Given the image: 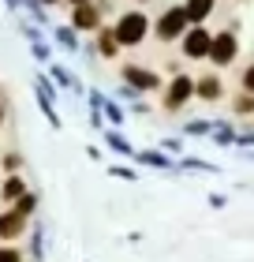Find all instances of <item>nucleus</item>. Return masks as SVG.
<instances>
[{
	"label": "nucleus",
	"mask_w": 254,
	"mask_h": 262,
	"mask_svg": "<svg viewBox=\"0 0 254 262\" xmlns=\"http://www.w3.org/2000/svg\"><path fill=\"white\" fill-rule=\"evenodd\" d=\"M112 30H116V38H120L124 49H135V45H142V41L150 38L153 23H150V15L142 8H131V11H124V15L112 23Z\"/></svg>",
	"instance_id": "obj_1"
},
{
	"label": "nucleus",
	"mask_w": 254,
	"mask_h": 262,
	"mask_svg": "<svg viewBox=\"0 0 254 262\" xmlns=\"http://www.w3.org/2000/svg\"><path fill=\"white\" fill-rule=\"evenodd\" d=\"M187 30H191V19H187V8H183V4L165 8L161 15L153 19V34H157V41H161V45H168V41H179Z\"/></svg>",
	"instance_id": "obj_2"
},
{
	"label": "nucleus",
	"mask_w": 254,
	"mask_h": 262,
	"mask_svg": "<svg viewBox=\"0 0 254 262\" xmlns=\"http://www.w3.org/2000/svg\"><path fill=\"white\" fill-rule=\"evenodd\" d=\"M191 98H195V79L183 75V71H176V75L168 79V86H165V101H161V109H165V113H179Z\"/></svg>",
	"instance_id": "obj_3"
},
{
	"label": "nucleus",
	"mask_w": 254,
	"mask_h": 262,
	"mask_svg": "<svg viewBox=\"0 0 254 262\" xmlns=\"http://www.w3.org/2000/svg\"><path fill=\"white\" fill-rule=\"evenodd\" d=\"M210 45H213V34L205 30V23H195L179 38V53H183V60H210Z\"/></svg>",
	"instance_id": "obj_4"
},
{
	"label": "nucleus",
	"mask_w": 254,
	"mask_h": 262,
	"mask_svg": "<svg viewBox=\"0 0 254 262\" xmlns=\"http://www.w3.org/2000/svg\"><path fill=\"white\" fill-rule=\"evenodd\" d=\"M236 56H239V38H236V30H221V34H213L210 64H213V68H228V64H236Z\"/></svg>",
	"instance_id": "obj_5"
},
{
	"label": "nucleus",
	"mask_w": 254,
	"mask_h": 262,
	"mask_svg": "<svg viewBox=\"0 0 254 262\" xmlns=\"http://www.w3.org/2000/svg\"><path fill=\"white\" fill-rule=\"evenodd\" d=\"M120 82L135 86L138 94H153V90H161V75H157L153 68H142V64H127L124 71H120Z\"/></svg>",
	"instance_id": "obj_6"
},
{
	"label": "nucleus",
	"mask_w": 254,
	"mask_h": 262,
	"mask_svg": "<svg viewBox=\"0 0 254 262\" xmlns=\"http://www.w3.org/2000/svg\"><path fill=\"white\" fill-rule=\"evenodd\" d=\"M101 4H94V0H86V4H71V27H75L79 34H98L101 30Z\"/></svg>",
	"instance_id": "obj_7"
},
{
	"label": "nucleus",
	"mask_w": 254,
	"mask_h": 262,
	"mask_svg": "<svg viewBox=\"0 0 254 262\" xmlns=\"http://www.w3.org/2000/svg\"><path fill=\"white\" fill-rule=\"evenodd\" d=\"M27 225H30V217H27V213H19L15 206H11V210H4V213H0V240H4V244L19 240V236L27 232Z\"/></svg>",
	"instance_id": "obj_8"
},
{
	"label": "nucleus",
	"mask_w": 254,
	"mask_h": 262,
	"mask_svg": "<svg viewBox=\"0 0 254 262\" xmlns=\"http://www.w3.org/2000/svg\"><path fill=\"white\" fill-rule=\"evenodd\" d=\"M195 98L198 101H221L224 98V79L217 71H205V75L195 79Z\"/></svg>",
	"instance_id": "obj_9"
},
{
	"label": "nucleus",
	"mask_w": 254,
	"mask_h": 262,
	"mask_svg": "<svg viewBox=\"0 0 254 262\" xmlns=\"http://www.w3.org/2000/svg\"><path fill=\"white\" fill-rule=\"evenodd\" d=\"M135 161H138V165H146V169H161V172L179 169V161H172L161 146H153V150H138V154H135Z\"/></svg>",
	"instance_id": "obj_10"
},
{
	"label": "nucleus",
	"mask_w": 254,
	"mask_h": 262,
	"mask_svg": "<svg viewBox=\"0 0 254 262\" xmlns=\"http://www.w3.org/2000/svg\"><path fill=\"white\" fill-rule=\"evenodd\" d=\"M101 135H105V146H108V150H116L120 158H135V154H138V150L131 146V142H127L124 135H120V131H116V127H105Z\"/></svg>",
	"instance_id": "obj_11"
},
{
	"label": "nucleus",
	"mask_w": 254,
	"mask_h": 262,
	"mask_svg": "<svg viewBox=\"0 0 254 262\" xmlns=\"http://www.w3.org/2000/svg\"><path fill=\"white\" fill-rule=\"evenodd\" d=\"M120 49H124V45H120L116 30H112V27H101V30H98V53L105 56V60H112Z\"/></svg>",
	"instance_id": "obj_12"
},
{
	"label": "nucleus",
	"mask_w": 254,
	"mask_h": 262,
	"mask_svg": "<svg viewBox=\"0 0 254 262\" xmlns=\"http://www.w3.org/2000/svg\"><path fill=\"white\" fill-rule=\"evenodd\" d=\"M183 8H187V19H191V27H195V23H205V19L213 15L217 0H183Z\"/></svg>",
	"instance_id": "obj_13"
},
{
	"label": "nucleus",
	"mask_w": 254,
	"mask_h": 262,
	"mask_svg": "<svg viewBox=\"0 0 254 262\" xmlns=\"http://www.w3.org/2000/svg\"><path fill=\"white\" fill-rule=\"evenodd\" d=\"M19 195H27V180H22L19 172H8L4 184H0V199H4V202H15Z\"/></svg>",
	"instance_id": "obj_14"
},
{
	"label": "nucleus",
	"mask_w": 254,
	"mask_h": 262,
	"mask_svg": "<svg viewBox=\"0 0 254 262\" xmlns=\"http://www.w3.org/2000/svg\"><path fill=\"white\" fill-rule=\"evenodd\" d=\"M53 38H56V45H60V49H67V53H79V30L71 27V23L56 27V30H53Z\"/></svg>",
	"instance_id": "obj_15"
},
{
	"label": "nucleus",
	"mask_w": 254,
	"mask_h": 262,
	"mask_svg": "<svg viewBox=\"0 0 254 262\" xmlns=\"http://www.w3.org/2000/svg\"><path fill=\"white\" fill-rule=\"evenodd\" d=\"M210 139L217 142V146H236L239 131H236L232 124H228V120H217V124H213V135H210Z\"/></svg>",
	"instance_id": "obj_16"
},
{
	"label": "nucleus",
	"mask_w": 254,
	"mask_h": 262,
	"mask_svg": "<svg viewBox=\"0 0 254 262\" xmlns=\"http://www.w3.org/2000/svg\"><path fill=\"white\" fill-rule=\"evenodd\" d=\"M34 94H38V98H49V101H56L60 86L53 82V75H45V71H38V75H34Z\"/></svg>",
	"instance_id": "obj_17"
},
{
	"label": "nucleus",
	"mask_w": 254,
	"mask_h": 262,
	"mask_svg": "<svg viewBox=\"0 0 254 262\" xmlns=\"http://www.w3.org/2000/svg\"><path fill=\"white\" fill-rule=\"evenodd\" d=\"M38 109H41V116L49 120V127L53 131H60L64 127V120H60V113H56V101H49V98H38Z\"/></svg>",
	"instance_id": "obj_18"
},
{
	"label": "nucleus",
	"mask_w": 254,
	"mask_h": 262,
	"mask_svg": "<svg viewBox=\"0 0 254 262\" xmlns=\"http://www.w3.org/2000/svg\"><path fill=\"white\" fill-rule=\"evenodd\" d=\"M232 113L236 116H254V94H236V98H232Z\"/></svg>",
	"instance_id": "obj_19"
},
{
	"label": "nucleus",
	"mask_w": 254,
	"mask_h": 262,
	"mask_svg": "<svg viewBox=\"0 0 254 262\" xmlns=\"http://www.w3.org/2000/svg\"><path fill=\"white\" fill-rule=\"evenodd\" d=\"M183 135H195V139L213 135V124H210V120H202V116H195V120H187V124H183Z\"/></svg>",
	"instance_id": "obj_20"
},
{
	"label": "nucleus",
	"mask_w": 254,
	"mask_h": 262,
	"mask_svg": "<svg viewBox=\"0 0 254 262\" xmlns=\"http://www.w3.org/2000/svg\"><path fill=\"white\" fill-rule=\"evenodd\" d=\"M22 8L30 11V19L38 23V27H45V23H49V11H45V4H41V0H22Z\"/></svg>",
	"instance_id": "obj_21"
},
{
	"label": "nucleus",
	"mask_w": 254,
	"mask_h": 262,
	"mask_svg": "<svg viewBox=\"0 0 254 262\" xmlns=\"http://www.w3.org/2000/svg\"><path fill=\"white\" fill-rule=\"evenodd\" d=\"M101 113H105V120L112 124V127H120V124H124V109H120L116 101H108V98H105V101H101Z\"/></svg>",
	"instance_id": "obj_22"
},
{
	"label": "nucleus",
	"mask_w": 254,
	"mask_h": 262,
	"mask_svg": "<svg viewBox=\"0 0 254 262\" xmlns=\"http://www.w3.org/2000/svg\"><path fill=\"white\" fill-rule=\"evenodd\" d=\"M30 56H34L38 64H45V68L53 64V49H49L45 41H30Z\"/></svg>",
	"instance_id": "obj_23"
},
{
	"label": "nucleus",
	"mask_w": 254,
	"mask_h": 262,
	"mask_svg": "<svg viewBox=\"0 0 254 262\" xmlns=\"http://www.w3.org/2000/svg\"><path fill=\"white\" fill-rule=\"evenodd\" d=\"M11 206H15L19 213H27V217H30V213L38 210V195H34V191H27V195H19L15 202H11Z\"/></svg>",
	"instance_id": "obj_24"
},
{
	"label": "nucleus",
	"mask_w": 254,
	"mask_h": 262,
	"mask_svg": "<svg viewBox=\"0 0 254 262\" xmlns=\"http://www.w3.org/2000/svg\"><path fill=\"white\" fill-rule=\"evenodd\" d=\"M179 169H187V172H217V165L198 161V158H183V161H179Z\"/></svg>",
	"instance_id": "obj_25"
},
{
	"label": "nucleus",
	"mask_w": 254,
	"mask_h": 262,
	"mask_svg": "<svg viewBox=\"0 0 254 262\" xmlns=\"http://www.w3.org/2000/svg\"><path fill=\"white\" fill-rule=\"evenodd\" d=\"M30 251H34V258H45V225H34V247H30Z\"/></svg>",
	"instance_id": "obj_26"
},
{
	"label": "nucleus",
	"mask_w": 254,
	"mask_h": 262,
	"mask_svg": "<svg viewBox=\"0 0 254 262\" xmlns=\"http://www.w3.org/2000/svg\"><path fill=\"white\" fill-rule=\"evenodd\" d=\"M108 176H116V180H127V184L138 180V172L131 169V165H112V169H108Z\"/></svg>",
	"instance_id": "obj_27"
},
{
	"label": "nucleus",
	"mask_w": 254,
	"mask_h": 262,
	"mask_svg": "<svg viewBox=\"0 0 254 262\" xmlns=\"http://www.w3.org/2000/svg\"><path fill=\"white\" fill-rule=\"evenodd\" d=\"M19 169H22V154L8 150V154H4V172H19Z\"/></svg>",
	"instance_id": "obj_28"
},
{
	"label": "nucleus",
	"mask_w": 254,
	"mask_h": 262,
	"mask_svg": "<svg viewBox=\"0 0 254 262\" xmlns=\"http://www.w3.org/2000/svg\"><path fill=\"white\" fill-rule=\"evenodd\" d=\"M0 262H22V251L11 247V244H4V247H0Z\"/></svg>",
	"instance_id": "obj_29"
},
{
	"label": "nucleus",
	"mask_w": 254,
	"mask_h": 262,
	"mask_svg": "<svg viewBox=\"0 0 254 262\" xmlns=\"http://www.w3.org/2000/svg\"><path fill=\"white\" fill-rule=\"evenodd\" d=\"M161 150L165 154H183V139H161Z\"/></svg>",
	"instance_id": "obj_30"
},
{
	"label": "nucleus",
	"mask_w": 254,
	"mask_h": 262,
	"mask_svg": "<svg viewBox=\"0 0 254 262\" xmlns=\"http://www.w3.org/2000/svg\"><path fill=\"white\" fill-rule=\"evenodd\" d=\"M239 82H243V90H247V94H254V64H250V68H243Z\"/></svg>",
	"instance_id": "obj_31"
},
{
	"label": "nucleus",
	"mask_w": 254,
	"mask_h": 262,
	"mask_svg": "<svg viewBox=\"0 0 254 262\" xmlns=\"http://www.w3.org/2000/svg\"><path fill=\"white\" fill-rule=\"evenodd\" d=\"M22 34H27V41H41V30H38V23H22Z\"/></svg>",
	"instance_id": "obj_32"
},
{
	"label": "nucleus",
	"mask_w": 254,
	"mask_h": 262,
	"mask_svg": "<svg viewBox=\"0 0 254 262\" xmlns=\"http://www.w3.org/2000/svg\"><path fill=\"white\" fill-rule=\"evenodd\" d=\"M86 98H90V109H101V101L108 98V94H101V90H86Z\"/></svg>",
	"instance_id": "obj_33"
},
{
	"label": "nucleus",
	"mask_w": 254,
	"mask_h": 262,
	"mask_svg": "<svg viewBox=\"0 0 254 262\" xmlns=\"http://www.w3.org/2000/svg\"><path fill=\"white\" fill-rule=\"evenodd\" d=\"M236 146H247V150H254V131H239Z\"/></svg>",
	"instance_id": "obj_34"
},
{
	"label": "nucleus",
	"mask_w": 254,
	"mask_h": 262,
	"mask_svg": "<svg viewBox=\"0 0 254 262\" xmlns=\"http://www.w3.org/2000/svg\"><path fill=\"white\" fill-rule=\"evenodd\" d=\"M210 206H213V210H224L228 199H224V195H210Z\"/></svg>",
	"instance_id": "obj_35"
},
{
	"label": "nucleus",
	"mask_w": 254,
	"mask_h": 262,
	"mask_svg": "<svg viewBox=\"0 0 254 262\" xmlns=\"http://www.w3.org/2000/svg\"><path fill=\"white\" fill-rule=\"evenodd\" d=\"M4 4H8L11 11H19V8H22V0H4Z\"/></svg>",
	"instance_id": "obj_36"
},
{
	"label": "nucleus",
	"mask_w": 254,
	"mask_h": 262,
	"mask_svg": "<svg viewBox=\"0 0 254 262\" xmlns=\"http://www.w3.org/2000/svg\"><path fill=\"white\" fill-rule=\"evenodd\" d=\"M45 8H56V4H67V0H41Z\"/></svg>",
	"instance_id": "obj_37"
},
{
	"label": "nucleus",
	"mask_w": 254,
	"mask_h": 262,
	"mask_svg": "<svg viewBox=\"0 0 254 262\" xmlns=\"http://www.w3.org/2000/svg\"><path fill=\"white\" fill-rule=\"evenodd\" d=\"M4 116H8V109H4V101H0V124H4Z\"/></svg>",
	"instance_id": "obj_38"
},
{
	"label": "nucleus",
	"mask_w": 254,
	"mask_h": 262,
	"mask_svg": "<svg viewBox=\"0 0 254 262\" xmlns=\"http://www.w3.org/2000/svg\"><path fill=\"white\" fill-rule=\"evenodd\" d=\"M67 4H86V0H67Z\"/></svg>",
	"instance_id": "obj_39"
},
{
	"label": "nucleus",
	"mask_w": 254,
	"mask_h": 262,
	"mask_svg": "<svg viewBox=\"0 0 254 262\" xmlns=\"http://www.w3.org/2000/svg\"><path fill=\"white\" fill-rule=\"evenodd\" d=\"M138 4H150V0H138Z\"/></svg>",
	"instance_id": "obj_40"
}]
</instances>
